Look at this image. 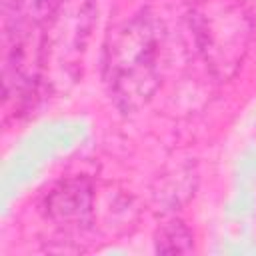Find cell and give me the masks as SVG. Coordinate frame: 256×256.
Returning a JSON list of instances; mask_svg holds the SVG:
<instances>
[{
  "label": "cell",
  "mask_w": 256,
  "mask_h": 256,
  "mask_svg": "<svg viewBox=\"0 0 256 256\" xmlns=\"http://www.w3.org/2000/svg\"><path fill=\"white\" fill-rule=\"evenodd\" d=\"M46 216L66 230H84L94 222L96 188L86 176H72L58 182L44 198Z\"/></svg>",
  "instance_id": "277c9868"
},
{
  "label": "cell",
  "mask_w": 256,
  "mask_h": 256,
  "mask_svg": "<svg viewBox=\"0 0 256 256\" xmlns=\"http://www.w3.org/2000/svg\"><path fill=\"white\" fill-rule=\"evenodd\" d=\"M94 18L92 0H62L44 28L46 38V70L56 64L60 74H68L76 66L84 50Z\"/></svg>",
  "instance_id": "3957f363"
},
{
  "label": "cell",
  "mask_w": 256,
  "mask_h": 256,
  "mask_svg": "<svg viewBox=\"0 0 256 256\" xmlns=\"http://www.w3.org/2000/svg\"><path fill=\"white\" fill-rule=\"evenodd\" d=\"M102 78L122 112L150 102L160 84V42L154 18L142 10L116 24L104 42Z\"/></svg>",
  "instance_id": "6da1fadb"
},
{
  "label": "cell",
  "mask_w": 256,
  "mask_h": 256,
  "mask_svg": "<svg viewBox=\"0 0 256 256\" xmlns=\"http://www.w3.org/2000/svg\"><path fill=\"white\" fill-rule=\"evenodd\" d=\"M192 34L216 80H228L240 68L254 24L240 0H196L190 12Z\"/></svg>",
  "instance_id": "7a4b0ae2"
},
{
  "label": "cell",
  "mask_w": 256,
  "mask_h": 256,
  "mask_svg": "<svg viewBox=\"0 0 256 256\" xmlns=\"http://www.w3.org/2000/svg\"><path fill=\"white\" fill-rule=\"evenodd\" d=\"M156 252L160 254H188L194 250V238L188 226L180 220L166 222L156 234Z\"/></svg>",
  "instance_id": "5b68a950"
}]
</instances>
